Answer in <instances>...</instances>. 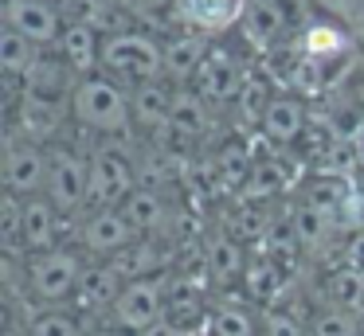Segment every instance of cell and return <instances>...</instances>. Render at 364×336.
I'll return each mask as SVG.
<instances>
[]
</instances>
